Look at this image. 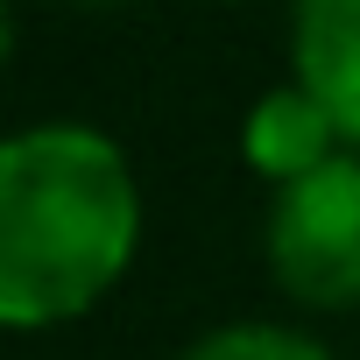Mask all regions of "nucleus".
<instances>
[{
	"label": "nucleus",
	"mask_w": 360,
	"mask_h": 360,
	"mask_svg": "<svg viewBox=\"0 0 360 360\" xmlns=\"http://www.w3.org/2000/svg\"><path fill=\"white\" fill-rule=\"evenodd\" d=\"M141 248V184L113 134L36 120L0 148V325L57 332L99 311Z\"/></svg>",
	"instance_id": "f257e3e1"
},
{
	"label": "nucleus",
	"mask_w": 360,
	"mask_h": 360,
	"mask_svg": "<svg viewBox=\"0 0 360 360\" xmlns=\"http://www.w3.org/2000/svg\"><path fill=\"white\" fill-rule=\"evenodd\" d=\"M269 276L304 311H353L360 304V155H332L325 169L269 191L262 219Z\"/></svg>",
	"instance_id": "f03ea898"
},
{
	"label": "nucleus",
	"mask_w": 360,
	"mask_h": 360,
	"mask_svg": "<svg viewBox=\"0 0 360 360\" xmlns=\"http://www.w3.org/2000/svg\"><path fill=\"white\" fill-rule=\"evenodd\" d=\"M290 78L332 113L339 141L360 155V0L290 8Z\"/></svg>",
	"instance_id": "7ed1b4c3"
},
{
	"label": "nucleus",
	"mask_w": 360,
	"mask_h": 360,
	"mask_svg": "<svg viewBox=\"0 0 360 360\" xmlns=\"http://www.w3.org/2000/svg\"><path fill=\"white\" fill-rule=\"evenodd\" d=\"M240 155H248L255 176H269V191H283V184H297V176L325 169L332 155H346V141H339L332 113L290 78V85H269V92L248 106V120H240Z\"/></svg>",
	"instance_id": "20e7f679"
},
{
	"label": "nucleus",
	"mask_w": 360,
	"mask_h": 360,
	"mask_svg": "<svg viewBox=\"0 0 360 360\" xmlns=\"http://www.w3.org/2000/svg\"><path fill=\"white\" fill-rule=\"evenodd\" d=\"M176 360H332L311 332L297 325H262V318H240V325H219L205 339H191Z\"/></svg>",
	"instance_id": "39448f33"
},
{
	"label": "nucleus",
	"mask_w": 360,
	"mask_h": 360,
	"mask_svg": "<svg viewBox=\"0 0 360 360\" xmlns=\"http://www.w3.org/2000/svg\"><path fill=\"white\" fill-rule=\"evenodd\" d=\"M64 8H113V0H64Z\"/></svg>",
	"instance_id": "423d86ee"
}]
</instances>
